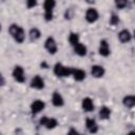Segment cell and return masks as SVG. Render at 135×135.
<instances>
[{
    "mask_svg": "<svg viewBox=\"0 0 135 135\" xmlns=\"http://www.w3.org/2000/svg\"><path fill=\"white\" fill-rule=\"evenodd\" d=\"M134 38H135V31H134Z\"/></svg>",
    "mask_w": 135,
    "mask_h": 135,
    "instance_id": "cell-28",
    "label": "cell"
},
{
    "mask_svg": "<svg viewBox=\"0 0 135 135\" xmlns=\"http://www.w3.org/2000/svg\"><path fill=\"white\" fill-rule=\"evenodd\" d=\"M8 32L17 43H22L24 41V39H25L24 30L21 26H19L18 24H15V23L11 24L8 27Z\"/></svg>",
    "mask_w": 135,
    "mask_h": 135,
    "instance_id": "cell-1",
    "label": "cell"
},
{
    "mask_svg": "<svg viewBox=\"0 0 135 135\" xmlns=\"http://www.w3.org/2000/svg\"><path fill=\"white\" fill-rule=\"evenodd\" d=\"M28 36H30L31 41H36V40H38L41 37V33H40V31L37 27H33V28L30 30Z\"/></svg>",
    "mask_w": 135,
    "mask_h": 135,
    "instance_id": "cell-18",
    "label": "cell"
},
{
    "mask_svg": "<svg viewBox=\"0 0 135 135\" xmlns=\"http://www.w3.org/2000/svg\"><path fill=\"white\" fill-rule=\"evenodd\" d=\"M98 51H99V54L103 57H107V56L110 55V47H109V44H108L107 40H104V39L100 40Z\"/></svg>",
    "mask_w": 135,
    "mask_h": 135,
    "instance_id": "cell-13",
    "label": "cell"
},
{
    "mask_svg": "<svg viewBox=\"0 0 135 135\" xmlns=\"http://www.w3.org/2000/svg\"><path fill=\"white\" fill-rule=\"evenodd\" d=\"M128 135H135V131H131V132H130Z\"/></svg>",
    "mask_w": 135,
    "mask_h": 135,
    "instance_id": "cell-27",
    "label": "cell"
},
{
    "mask_svg": "<svg viewBox=\"0 0 135 135\" xmlns=\"http://www.w3.org/2000/svg\"><path fill=\"white\" fill-rule=\"evenodd\" d=\"M69 42H70L73 46H75V45H77L78 43H80V42H79V36H78V34H76V33H71L70 36H69Z\"/></svg>",
    "mask_w": 135,
    "mask_h": 135,
    "instance_id": "cell-21",
    "label": "cell"
},
{
    "mask_svg": "<svg viewBox=\"0 0 135 135\" xmlns=\"http://www.w3.org/2000/svg\"><path fill=\"white\" fill-rule=\"evenodd\" d=\"M56 5V2L54 0H46L43 4L44 7V19L46 21H51L53 19V11Z\"/></svg>",
    "mask_w": 135,
    "mask_h": 135,
    "instance_id": "cell-3",
    "label": "cell"
},
{
    "mask_svg": "<svg viewBox=\"0 0 135 135\" xmlns=\"http://www.w3.org/2000/svg\"><path fill=\"white\" fill-rule=\"evenodd\" d=\"M52 103L58 108L62 107L64 104V100H63V97L61 96V94H59L58 92H54V94L52 96Z\"/></svg>",
    "mask_w": 135,
    "mask_h": 135,
    "instance_id": "cell-15",
    "label": "cell"
},
{
    "mask_svg": "<svg viewBox=\"0 0 135 135\" xmlns=\"http://www.w3.org/2000/svg\"><path fill=\"white\" fill-rule=\"evenodd\" d=\"M66 135H79V133H78L74 128H71V129L69 130V132H68Z\"/></svg>",
    "mask_w": 135,
    "mask_h": 135,
    "instance_id": "cell-26",
    "label": "cell"
},
{
    "mask_svg": "<svg viewBox=\"0 0 135 135\" xmlns=\"http://www.w3.org/2000/svg\"><path fill=\"white\" fill-rule=\"evenodd\" d=\"M72 76L74 77L76 81H82L85 78V72L81 69H74Z\"/></svg>",
    "mask_w": 135,
    "mask_h": 135,
    "instance_id": "cell-16",
    "label": "cell"
},
{
    "mask_svg": "<svg viewBox=\"0 0 135 135\" xmlns=\"http://www.w3.org/2000/svg\"><path fill=\"white\" fill-rule=\"evenodd\" d=\"M98 18H99V14H98L97 9H95L93 7H90V8L86 9V12H85V20L88 22L94 23V22H96L98 20Z\"/></svg>",
    "mask_w": 135,
    "mask_h": 135,
    "instance_id": "cell-6",
    "label": "cell"
},
{
    "mask_svg": "<svg viewBox=\"0 0 135 135\" xmlns=\"http://www.w3.org/2000/svg\"><path fill=\"white\" fill-rule=\"evenodd\" d=\"M85 127H86L88 131L91 134H95V133L98 132V124L92 118H86V120H85Z\"/></svg>",
    "mask_w": 135,
    "mask_h": 135,
    "instance_id": "cell-12",
    "label": "cell"
},
{
    "mask_svg": "<svg viewBox=\"0 0 135 135\" xmlns=\"http://www.w3.org/2000/svg\"><path fill=\"white\" fill-rule=\"evenodd\" d=\"M31 88L36 89V90H41L44 88V80L39 76L36 75L32 80H31Z\"/></svg>",
    "mask_w": 135,
    "mask_h": 135,
    "instance_id": "cell-9",
    "label": "cell"
},
{
    "mask_svg": "<svg viewBox=\"0 0 135 135\" xmlns=\"http://www.w3.org/2000/svg\"><path fill=\"white\" fill-rule=\"evenodd\" d=\"M64 17H65V19H71V18L73 17V9H72V8H68V9L65 11Z\"/></svg>",
    "mask_w": 135,
    "mask_h": 135,
    "instance_id": "cell-24",
    "label": "cell"
},
{
    "mask_svg": "<svg viewBox=\"0 0 135 135\" xmlns=\"http://www.w3.org/2000/svg\"><path fill=\"white\" fill-rule=\"evenodd\" d=\"M74 52L78 56H85L86 55V46L82 43H78L77 45L74 46Z\"/></svg>",
    "mask_w": 135,
    "mask_h": 135,
    "instance_id": "cell-17",
    "label": "cell"
},
{
    "mask_svg": "<svg viewBox=\"0 0 135 135\" xmlns=\"http://www.w3.org/2000/svg\"><path fill=\"white\" fill-rule=\"evenodd\" d=\"M39 123H40L41 126L45 127L46 129H49V130H52V129H54V128H56V127H57V124H58V121H57L55 118H52V117H46V116H44V117H42V118L40 119Z\"/></svg>",
    "mask_w": 135,
    "mask_h": 135,
    "instance_id": "cell-5",
    "label": "cell"
},
{
    "mask_svg": "<svg viewBox=\"0 0 135 135\" xmlns=\"http://www.w3.org/2000/svg\"><path fill=\"white\" fill-rule=\"evenodd\" d=\"M115 5L117 8H124L127 5H128V2L126 0H118V1H115Z\"/></svg>",
    "mask_w": 135,
    "mask_h": 135,
    "instance_id": "cell-22",
    "label": "cell"
},
{
    "mask_svg": "<svg viewBox=\"0 0 135 135\" xmlns=\"http://www.w3.org/2000/svg\"><path fill=\"white\" fill-rule=\"evenodd\" d=\"M118 22H119L118 16L115 15V14H112V16H111V18H110V24H111V25H116V24H118Z\"/></svg>",
    "mask_w": 135,
    "mask_h": 135,
    "instance_id": "cell-23",
    "label": "cell"
},
{
    "mask_svg": "<svg viewBox=\"0 0 135 135\" xmlns=\"http://www.w3.org/2000/svg\"><path fill=\"white\" fill-rule=\"evenodd\" d=\"M44 47H45V50L50 53V54H56L57 53V50H58V47H57V43H56V40L53 38V37H47L46 38V40H45V43H44Z\"/></svg>",
    "mask_w": 135,
    "mask_h": 135,
    "instance_id": "cell-4",
    "label": "cell"
},
{
    "mask_svg": "<svg viewBox=\"0 0 135 135\" xmlns=\"http://www.w3.org/2000/svg\"><path fill=\"white\" fill-rule=\"evenodd\" d=\"M104 73H105V71H104L103 66H101V65L95 64V65H92V68H91V74L95 78H101L104 75Z\"/></svg>",
    "mask_w": 135,
    "mask_h": 135,
    "instance_id": "cell-11",
    "label": "cell"
},
{
    "mask_svg": "<svg viewBox=\"0 0 135 135\" xmlns=\"http://www.w3.org/2000/svg\"><path fill=\"white\" fill-rule=\"evenodd\" d=\"M36 4H37V2H36V1H34V0H27V1H26V5H27V7H28V8L34 7Z\"/></svg>",
    "mask_w": 135,
    "mask_h": 135,
    "instance_id": "cell-25",
    "label": "cell"
},
{
    "mask_svg": "<svg viewBox=\"0 0 135 135\" xmlns=\"http://www.w3.org/2000/svg\"><path fill=\"white\" fill-rule=\"evenodd\" d=\"M81 108L84 112H92L94 110V104H93V101L91 98L89 97H85L82 99V102H81Z\"/></svg>",
    "mask_w": 135,
    "mask_h": 135,
    "instance_id": "cell-14",
    "label": "cell"
},
{
    "mask_svg": "<svg viewBox=\"0 0 135 135\" xmlns=\"http://www.w3.org/2000/svg\"><path fill=\"white\" fill-rule=\"evenodd\" d=\"M73 71H74V69L69 68V66H64L60 62L56 63L55 66H54V73L58 77H69V76H72Z\"/></svg>",
    "mask_w": 135,
    "mask_h": 135,
    "instance_id": "cell-2",
    "label": "cell"
},
{
    "mask_svg": "<svg viewBox=\"0 0 135 135\" xmlns=\"http://www.w3.org/2000/svg\"><path fill=\"white\" fill-rule=\"evenodd\" d=\"M118 39H119V41L121 43H128V42L131 41L132 35H131V33H130L129 30H126L124 28V30H121L118 33Z\"/></svg>",
    "mask_w": 135,
    "mask_h": 135,
    "instance_id": "cell-10",
    "label": "cell"
},
{
    "mask_svg": "<svg viewBox=\"0 0 135 135\" xmlns=\"http://www.w3.org/2000/svg\"><path fill=\"white\" fill-rule=\"evenodd\" d=\"M13 77L17 82H24L25 76H24V71L20 65H16L13 70Z\"/></svg>",
    "mask_w": 135,
    "mask_h": 135,
    "instance_id": "cell-7",
    "label": "cell"
},
{
    "mask_svg": "<svg viewBox=\"0 0 135 135\" xmlns=\"http://www.w3.org/2000/svg\"><path fill=\"white\" fill-rule=\"evenodd\" d=\"M122 103L124 107L127 108H132L135 105V96L133 95H129V96H126L123 99H122Z\"/></svg>",
    "mask_w": 135,
    "mask_h": 135,
    "instance_id": "cell-19",
    "label": "cell"
},
{
    "mask_svg": "<svg viewBox=\"0 0 135 135\" xmlns=\"http://www.w3.org/2000/svg\"><path fill=\"white\" fill-rule=\"evenodd\" d=\"M44 107H45V103H44L42 100H40V99L34 100V101L31 103V112L36 115V114L40 113V112L44 109Z\"/></svg>",
    "mask_w": 135,
    "mask_h": 135,
    "instance_id": "cell-8",
    "label": "cell"
},
{
    "mask_svg": "<svg viewBox=\"0 0 135 135\" xmlns=\"http://www.w3.org/2000/svg\"><path fill=\"white\" fill-rule=\"evenodd\" d=\"M110 115H111V110L108 107L103 105V107L100 108V110H99V117H100V119L105 120V119H108L110 117Z\"/></svg>",
    "mask_w": 135,
    "mask_h": 135,
    "instance_id": "cell-20",
    "label": "cell"
}]
</instances>
